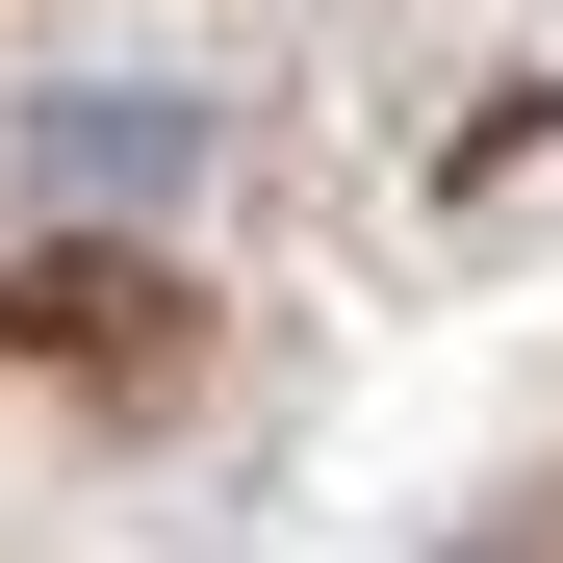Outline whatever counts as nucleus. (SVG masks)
Wrapping results in <instances>:
<instances>
[{
  "label": "nucleus",
  "mask_w": 563,
  "mask_h": 563,
  "mask_svg": "<svg viewBox=\"0 0 563 563\" xmlns=\"http://www.w3.org/2000/svg\"><path fill=\"white\" fill-rule=\"evenodd\" d=\"M0 333H26V358H103V385H179V282L154 256H26Z\"/></svg>",
  "instance_id": "1"
}]
</instances>
